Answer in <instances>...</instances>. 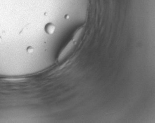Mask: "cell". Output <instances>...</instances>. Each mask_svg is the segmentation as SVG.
<instances>
[{"instance_id": "cell-3", "label": "cell", "mask_w": 155, "mask_h": 123, "mask_svg": "<svg viewBox=\"0 0 155 123\" xmlns=\"http://www.w3.org/2000/svg\"><path fill=\"white\" fill-rule=\"evenodd\" d=\"M27 52L28 53H31L32 52H33V50H34V49H33V47H29L27 48Z\"/></svg>"}, {"instance_id": "cell-1", "label": "cell", "mask_w": 155, "mask_h": 123, "mask_svg": "<svg viewBox=\"0 0 155 123\" xmlns=\"http://www.w3.org/2000/svg\"><path fill=\"white\" fill-rule=\"evenodd\" d=\"M78 42V41L75 40L72 38V39L63 47V49L60 50V53L58 54V62H60L65 59L68 56H69L72 53V52L74 51Z\"/></svg>"}, {"instance_id": "cell-2", "label": "cell", "mask_w": 155, "mask_h": 123, "mask_svg": "<svg viewBox=\"0 0 155 123\" xmlns=\"http://www.w3.org/2000/svg\"><path fill=\"white\" fill-rule=\"evenodd\" d=\"M44 30L45 32L49 35H52L55 32L56 27L54 24L51 23H49L46 25Z\"/></svg>"}]
</instances>
